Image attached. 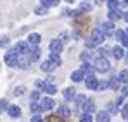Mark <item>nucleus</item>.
Listing matches in <instances>:
<instances>
[{"label": "nucleus", "instance_id": "nucleus-46", "mask_svg": "<svg viewBox=\"0 0 128 122\" xmlns=\"http://www.w3.org/2000/svg\"><path fill=\"white\" fill-rule=\"evenodd\" d=\"M121 43H123V46H128V35H125V38L121 40Z\"/></svg>", "mask_w": 128, "mask_h": 122}, {"label": "nucleus", "instance_id": "nucleus-6", "mask_svg": "<svg viewBox=\"0 0 128 122\" xmlns=\"http://www.w3.org/2000/svg\"><path fill=\"white\" fill-rule=\"evenodd\" d=\"M85 84L88 89H97L99 88V79L95 76H88V78H85Z\"/></svg>", "mask_w": 128, "mask_h": 122}, {"label": "nucleus", "instance_id": "nucleus-39", "mask_svg": "<svg viewBox=\"0 0 128 122\" xmlns=\"http://www.w3.org/2000/svg\"><path fill=\"white\" fill-rule=\"evenodd\" d=\"M109 88V81H99V88L97 89H106Z\"/></svg>", "mask_w": 128, "mask_h": 122}, {"label": "nucleus", "instance_id": "nucleus-29", "mask_svg": "<svg viewBox=\"0 0 128 122\" xmlns=\"http://www.w3.org/2000/svg\"><path fill=\"white\" fill-rule=\"evenodd\" d=\"M42 2L43 7H50V5H57L59 3V0H40Z\"/></svg>", "mask_w": 128, "mask_h": 122}, {"label": "nucleus", "instance_id": "nucleus-54", "mask_svg": "<svg viewBox=\"0 0 128 122\" xmlns=\"http://www.w3.org/2000/svg\"><path fill=\"white\" fill-rule=\"evenodd\" d=\"M0 112H2V110H0Z\"/></svg>", "mask_w": 128, "mask_h": 122}, {"label": "nucleus", "instance_id": "nucleus-49", "mask_svg": "<svg viewBox=\"0 0 128 122\" xmlns=\"http://www.w3.org/2000/svg\"><path fill=\"white\" fill-rule=\"evenodd\" d=\"M66 2H69V3H73V2H74V0H66Z\"/></svg>", "mask_w": 128, "mask_h": 122}, {"label": "nucleus", "instance_id": "nucleus-18", "mask_svg": "<svg viewBox=\"0 0 128 122\" xmlns=\"http://www.w3.org/2000/svg\"><path fill=\"white\" fill-rule=\"evenodd\" d=\"M80 71H82L83 74H86V78H88V76H94V72H95V69H94L90 64H83V65L80 67Z\"/></svg>", "mask_w": 128, "mask_h": 122}, {"label": "nucleus", "instance_id": "nucleus-28", "mask_svg": "<svg viewBox=\"0 0 128 122\" xmlns=\"http://www.w3.org/2000/svg\"><path fill=\"white\" fill-rule=\"evenodd\" d=\"M118 78H120V82H128V71H121L120 74H118Z\"/></svg>", "mask_w": 128, "mask_h": 122}, {"label": "nucleus", "instance_id": "nucleus-5", "mask_svg": "<svg viewBox=\"0 0 128 122\" xmlns=\"http://www.w3.org/2000/svg\"><path fill=\"white\" fill-rule=\"evenodd\" d=\"M99 29L106 35V36H111V35H114V24L112 22H100V26H99Z\"/></svg>", "mask_w": 128, "mask_h": 122}, {"label": "nucleus", "instance_id": "nucleus-26", "mask_svg": "<svg viewBox=\"0 0 128 122\" xmlns=\"http://www.w3.org/2000/svg\"><path fill=\"white\" fill-rule=\"evenodd\" d=\"M43 91H45V93H48V95H56V93H57V88H56L54 84H48V82H47V86H45V89H43Z\"/></svg>", "mask_w": 128, "mask_h": 122}, {"label": "nucleus", "instance_id": "nucleus-16", "mask_svg": "<svg viewBox=\"0 0 128 122\" xmlns=\"http://www.w3.org/2000/svg\"><path fill=\"white\" fill-rule=\"evenodd\" d=\"M40 41H42V36H40L38 33H31V35L28 36V43H30V45H33V46H36Z\"/></svg>", "mask_w": 128, "mask_h": 122}, {"label": "nucleus", "instance_id": "nucleus-1", "mask_svg": "<svg viewBox=\"0 0 128 122\" xmlns=\"http://www.w3.org/2000/svg\"><path fill=\"white\" fill-rule=\"evenodd\" d=\"M104 38H106V35L97 28V29H94L92 33H90V38L86 40V46L88 48H94V46H99L102 41H104Z\"/></svg>", "mask_w": 128, "mask_h": 122}, {"label": "nucleus", "instance_id": "nucleus-4", "mask_svg": "<svg viewBox=\"0 0 128 122\" xmlns=\"http://www.w3.org/2000/svg\"><path fill=\"white\" fill-rule=\"evenodd\" d=\"M12 50H14L18 55H28V52H30V43H26V41H18Z\"/></svg>", "mask_w": 128, "mask_h": 122}, {"label": "nucleus", "instance_id": "nucleus-11", "mask_svg": "<svg viewBox=\"0 0 128 122\" xmlns=\"http://www.w3.org/2000/svg\"><path fill=\"white\" fill-rule=\"evenodd\" d=\"M7 112H9V115H10V117H14V119H18V117L21 115V108H19L18 105H9Z\"/></svg>", "mask_w": 128, "mask_h": 122}, {"label": "nucleus", "instance_id": "nucleus-34", "mask_svg": "<svg viewBox=\"0 0 128 122\" xmlns=\"http://www.w3.org/2000/svg\"><path fill=\"white\" fill-rule=\"evenodd\" d=\"M80 122H92V115H90V114H83V115L80 117Z\"/></svg>", "mask_w": 128, "mask_h": 122}, {"label": "nucleus", "instance_id": "nucleus-25", "mask_svg": "<svg viewBox=\"0 0 128 122\" xmlns=\"http://www.w3.org/2000/svg\"><path fill=\"white\" fill-rule=\"evenodd\" d=\"M107 114H109V115H112V114H114V115H116V114H118V105H116V103H107V110H106Z\"/></svg>", "mask_w": 128, "mask_h": 122}, {"label": "nucleus", "instance_id": "nucleus-36", "mask_svg": "<svg viewBox=\"0 0 128 122\" xmlns=\"http://www.w3.org/2000/svg\"><path fill=\"white\" fill-rule=\"evenodd\" d=\"M90 9H92V5H90V3H82V7H80V10H82V12H88V10H90Z\"/></svg>", "mask_w": 128, "mask_h": 122}, {"label": "nucleus", "instance_id": "nucleus-32", "mask_svg": "<svg viewBox=\"0 0 128 122\" xmlns=\"http://www.w3.org/2000/svg\"><path fill=\"white\" fill-rule=\"evenodd\" d=\"M47 122H64V119H61L59 115H50L47 117Z\"/></svg>", "mask_w": 128, "mask_h": 122}, {"label": "nucleus", "instance_id": "nucleus-10", "mask_svg": "<svg viewBox=\"0 0 128 122\" xmlns=\"http://www.w3.org/2000/svg\"><path fill=\"white\" fill-rule=\"evenodd\" d=\"M40 103H42V108H43V110H50V108H54V107H56V103H54V100H52L50 96H43L42 100H40Z\"/></svg>", "mask_w": 128, "mask_h": 122}, {"label": "nucleus", "instance_id": "nucleus-2", "mask_svg": "<svg viewBox=\"0 0 128 122\" xmlns=\"http://www.w3.org/2000/svg\"><path fill=\"white\" fill-rule=\"evenodd\" d=\"M94 69H95L97 72H107V71L111 69L109 60H107L106 57H97V59L94 60Z\"/></svg>", "mask_w": 128, "mask_h": 122}, {"label": "nucleus", "instance_id": "nucleus-41", "mask_svg": "<svg viewBox=\"0 0 128 122\" xmlns=\"http://www.w3.org/2000/svg\"><path fill=\"white\" fill-rule=\"evenodd\" d=\"M59 40L62 41V43H64V41H68V40H69V33H61V36H59Z\"/></svg>", "mask_w": 128, "mask_h": 122}, {"label": "nucleus", "instance_id": "nucleus-15", "mask_svg": "<svg viewBox=\"0 0 128 122\" xmlns=\"http://www.w3.org/2000/svg\"><path fill=\"white\" fill-rule=\"evenodd\" d=\"M64 98H66L68 102L74 100V98H76V89H74V88H66V89H64Z\"/></svg>", "mask_w": 128, "mask_h": 122}, {"label": "nucleus", "instance_id": "nucleus-53", "mask_svg": "<svg viewBox=\"0 0 128 122\" xmlns=\"http://www.w3.org/2000/svg\"><path fill=\"white\" fill-rule=\"evenodd\" d=\"M125 35H128V28H126V31H125Z\"/></svg>", "mask_w": 128, "mask_h": 122}, {"label": "nucleus", "instance_id": "nucleus-52", "mask_svg": "<svg viewBox=\"0 0 128 122\" xmlns=\"http://www.w3.org/2000/svg\"><path fill=\"white\" fill-rule=\"evenodd\" d=\"M100 2H107V0H99V3H100Z\"/></svg>", "mask_w": 128, "mask_h": 122}, {"label": "nucleus", "instance_id": "nucleus-37", "mask_svg": "<svg viewBox=\"0 0 128 122\" xmlns=\"http://www.w3.org/2000/svg\"><path fill=\"white\" fill-rule=\"evenodd\" d=\"M40 100V91H33L31 93V102H38Z\"/></svg>", "mask_w": 128, "mask_h": 122}, {"label": "nucleus", "instance_id": "nucleus-9", "mask_svg": "<svg viewBox=\"0 0 128 122\" xmlns=\"http://www.w3.org/2000/svg\"><path fill=\"white\" fill-rule=\"evenodd\" d=\"M28 59H30V62L38 60V59H40V48H38V46H31L30 52H28Z\"/></svg>", "mask_w": 128, "mask_h": 122}, {"label": "nucleus", "instance_id": "nucleus-30", "mask_svg": "<svg viewBox=\"0 0 128 122\" xmlns=\"http://www.w3.org/2000/svg\"><path fill=\"white\" fill-rule=\"evenodd\" d=\"M107 5H109L111 10H116L118 5H120V2H118V0H107Z\"/></svg>", "mask_w": 128, "mask_h": 122}, {"label": "nucleus", "instance_id": "nucleus-31", "mask_svg": "<svg viewBox=\"0 0 128 122\" xmlns=\"http://www.w3.org/2000/svg\"><path fill=\"white\" fill-rule=\"evenodd\" d=\"M114 38L121 41L123 38H125V31H123V29H116V31H114Z\"/></svg>", "mask_w": 128, "mask_h": 122}, {"label": "nucleus", "instance_id": "nucleus-7", "mask_svg": "<svg viewBox=\"0 0 128 122\" xmlns=\"http://www.w3.org/2000/svg\"><path fill=\"white\" fill-rule=\"evenodd\" d=\"M61 52H62V41L52 40L50 41V53H61Z\"/></svg>", "mask_w": 128, "mask_h": 122}, {"label": "nucleus", "instance_id": "nucleus-38", "mask_svg": "<svg viewBox=\"0 0 128 122\" xmlns=\"http://www.w3.org/2000/svg\"><path fill=\"white\" fill-rule=\"evenodd\" d=\"M121 115H123V119L128 121V105H123V110H121Z\"/></svg>", "mask_w": 128, "mask_h": 122}, {"label": "nucleus", "instance_id": "nucleus-22", "mask_svg": "<svg viewBox=\"0 0 128 122\" xmlns=\"http://www.w3.org/2000/svg\"><path fill=\"white\" fill-rule=\"evenodd\" d=\"M40 67H42V71H45V72H52V71L56 69V65H54V64H52L50 60L42 62V65H40Z\"/></svg>", "mask_w": 128, "mask_h": 122}, {"label": "nucleus", "instance_id": "nucleus-48", "mask_svg": "<svg viewBox=\"0 0 128 122\" xmlns=\"http://www.w3.org/2000/svg\"><path fill=\"white\" fill-rule=\"evenodd\" d=\"M123 19H125V21L128 22V12H125V14H123Z\"/></svg>", "mask_w": 128, "mask_h": 122}, {"label": "nucleus", "instance_id": "nucleus-44", "mask_svg": "<svg viewBox=\"0 0 128 122\" xmlns=\"http://www.w3.org/2000/svg\"><path fill=\"white\" fill-rule=\"evenodd\" d=\"M31 122H43V119L40 115H33V117H31Z\"/></svg>", "mask_w": 128, "mask_h": 122}, {"label": "nucleus", "instance_id": "nucleus-24", "mask_svg": "<svg viewBox=\"0 0 128 122\" xmlns=\"http://www.w3.org/2000/svg\"><path fill=\"white\" fill-rule=\"evenodd\" d=\"M109 88H112V89H118L120 88V78L118 76H112L109 79Z\"/></svg>", "mask_w": 128, "mask_h": 122}, {"label": "nucleus", "instance_id": "nucleus-40", "mask_svg": "<svg viewBox=\"0 0 128 122\" xmlns=\"http://www.w3.org/2000/svg\"><path fill=\"white\" fill-rule=\"evenodd\" d=\"M24 91H26V88H24V86H19V88H16V89H14V95L18 96V95H22Z\"/></svg>", "mask_w": 128, "mask_h": 122}, {"label": "nucleus", "instance_id": "nucleus-23", "mask_svg": "<svg viewBox=\"0 0 128 122\" xmlns=\"http://www.w3.org/2000/svg\"><path fill=\"white\" fill-rule=\"evenodd\" d=\"M48 60L52 62V64H54L56 67L62 64V60H61V55H59V53H50V57H48Z\"/></svg>", "mask_w": 128, "mask_h": 122}, {"label": "nucleus", "instance_id": "nucleus-33", "mask_svg": "<svg viewBox=\"0 0 128 122\" xmlns=\"http://www.w3.org/2000/svg\"><path fill=\"white\" fill-rule=\"evenodd\" d=\"M35 12H36L38 16H43V14H47V7L40 5V7H36V9H35Z\"/></svg>", "mask_w": 128, "mask_h": 122}, {"label": "nucleus", "instance_id": "nucleus-27", "mask_svg": "<svg viewBox=\"0 0 128 122\" xmlns=\"http://www.w3.org/2000/svg\"><path fill=\"white\" fill-rule=\"evenodd\" d=\"M80 59H82V60H83V64H88V60H90V59H92V53H90V52H82V53H80Z\"/></svg>", "mask_w": 128, "mask_h": 122}, {"label": "nucleus", "instance_id": "nucleus-8", "mask_svg": "<svg viewBox=\"0 0 128 122\" xmlns=\"http://www.w3.org/2000/svg\"><path fill=\"white\" fill-rule=\"evenodd\" d=\"M57 115H59L61 119H68V117L71 115V108L66 107V105H59V107H57Z\"/></svg>", "mask_w": 128, "mask_h": 122}, {"label": "nucleus", "instance_id": "nucleus-21", "mask_svg": "<svg viewBox=\"0 0 128 122\" xmlns=\"http://www.w3.org/2000/svg\"><path fill=\"white\" fill-rule=\"evenodd\" d=\"M109 121H111V115L107 114L106 110H100L97 114V122H109Z\"/></svg>", "mask_w": 128, "mask_h": 122}, {"label": "nucleus", "instance_id": "nucleus-3", "mask_svg": "<svg viewBox=\"0 0 128 122\" xmlns=\"http://www.w3.org/2000/svg\"><path fill=\"white\" fill-rule=\"evenodd\" d=\"M18 59H19V55H18L14 50H9V52L5 53V57H4V60H5V64H7L9 67H18Z\"/></svg>", "mask_w": 128, "mask_h": 122}, {"label": "nucleus", "instance_id": "nucleus-42", "mask_svg": "<svg viewBox=\"0 0 128 122\" xmlns=\"http://www.w3.org/2000/svg\"><path fill=\"white\" fill-rule=\"evenodd\" d=\"M4 108H9V103H7V100H0V110H4Z\"/></svg>", "mask_w": 128, "mask_h": 122}, {"label": "nucleus", "instance_id": "nucleus-14", "mask_svg": "<svg viewBox=\"0 0 128 122\" xmlns=\"http://www.w3.org/2000/svg\"><path fill=\"white\" fill-rule=\"evenodd\" d=\"M111 55H112L114 59H123V57H125V50H123V46H114V48L111 50Z\"/></svg>", "mask_w": 128, "mask_h": 122}, {"label": "nucleus", "instance_id": "nucleus-47", "mask_svg": "<svg viewBox=\"0 0 128 122\" xmlns=\"http://www.w3.org/2000/svg\"><path fill=\"white\" fill-rule=\"evenodd\" d=\"M0 45H7V38H2L0 40Z\"/></svg>", "mask_w": 128, "mask_h": 122}, {"label": "nucleus", "instance_id": "nucleus-20", "mask_svg": "<svg viewBox=\"0 0 128 122\" xmlns=\"http://www.w3.org/2000/svg\"><path fill=\"white\" fill-rule=\"evenodd\" d=\"M30 65V59H28V55L24 57V55H19V59H18V67L19 69H26Z\"/></svg>", "mask_w": 128, "mask_h": 122}, {"label": "nucleus", "instance_id": "nucleus-35", "mask_svg": "<svg viewBox=\"0 0 128 122\" xmlns=\"http://www.w3.org/2000/svg\"><path fill=\"white\" fill-rule=\"evenodd\" d=\"M76 100V103H78V107H82L83 103H85V100H86V96H83V95H80V96H76L74 98Z\"/></svg>", "mask_w": 128, "mask_h": 122}, {"label": "nucleus", "instance_id": "nucleus-51", "mask_svg": "<svg viewBox=\"0 0 128 122\" xmlns=\"http://www.w3.org/2000/svg\"><path fill=\"white\" fill-rule=\"evenodd\" d=\"M125 60H126V64H128V55H126V57H125Z\"/></svg>", "mask_w": 128, "mask_h": 122}, {"label": "nucleus", "instance_id": "nucleus-12", "mask_svg": "<svg viewBox=\"0 0 128 122\" xmlns=\"http://www.w3.org/2000/svg\"><path fill=\"white\" fill-rule=\"evenodd\" d=\"M107 17H109V22H116L120 17H123V14L116 9V10H109V12H107Z\"/></svg>", "mask_w": 128, "mask_h": 122}, {"label": "nucleus", "instance_id": "nucleus-50", "mask_svg": "<svg viewBox=\"0 0 128 122\" xmlns=\"http://www.w3.org/2000/svg\"><path fill=\"white\" fill-rule=\"evenodd\" d=\"M123 3H126V5H128V0H123Z\"/></svg>", "mask_w": 128, "mask_h": 122}, {"label": "nucleus", "instance_id": "nucleus-43", "mask_svg": "<svg viewBox=\"0 0 128 122\" xmlns=\"http://www.w3.org/2000/svg\"><path fill=\"white\" fill-rule=\"evenodd\" d=\"M35 84H36V88H40V89H45V86H47V82H45V81H36Z\"/></svg>", "mask_w": 128, "mask_h": 122}, {"label": "nucleus", "instance_id": "nucleus-13", "mask_svg": "<svg viewBox=\"0 0 128 122\" xmlns=\"http://www.w3.org/2000/svg\"><path fill=\"white\" fill-rule=\"evenodd\" d=\"M82 108H83L85 114H92V112L95 110V103L92 102V100H85V103L82 105Z\"/></svg>", "mask_w": 128, "mask_h": 122}, {"label": "nucleus", "instance_id": "nucleus-45", "mask_svg": "<svg viewBox=\"0 0 128 122\" xmlns=\"http://www.w3.org/2000/svg\"><path fill=\"white\" fill-rule=\"evenodd\" d=\"M121 96H128V86H125V88L121 89Z\"/></svg>", "mask_w": 128, "mask_h": 122}, {"label": "nucleus", "instance_id": "nucleus-19", "mask_svg": "<svg viewBox=\"0 0 128 122\" xmlns=\"http://www.w3.org/2000/svg\"><path fill=\"white\" fill-rule=\"evenodd\" d=\"M30 110L35 114V115H40V112H43V108H42V103H38V102H31V105H30Z\"/></svg>", "mask_w": 128, "mask_h": 122}, {"label": "nucleus", "instance_id": "nucleus-17", "mask_svg": "<svg viewBox=\"0 0 128 122\" xmlns=\"http://www.w3.org/2000/svg\"><path fill=\"white\" fill-rule=\"evenodd\" d=\"M71 79H73L74 82H82L83 79H85V74H83L80 69H78V71H73V72H71Z\"/></svg>", "mask_w": 128, "mask_h": 122}]
</instances>
